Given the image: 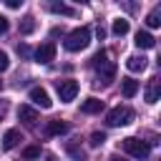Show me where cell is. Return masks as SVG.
I'll return each mask as SVG.
<instances>
[{
    "mask_svg": "<svg viewBox=\"0 0 161 161\" xmlns=\"http://www.w3.org/2000/svg\"><path fill=\"white\" fill-rule=\"evenodd\" d=\"M91 65L96 68V83H111L113 75H116V63L108 60V53L106 50H98L93 58H91Z\"/></svg>",
    "mask_w": 161,
    "mask_h": 161,
    "instance_id": "1",
    "label": "cell"
},
{
    "mask_svg": "<svg viewBox=\"0 0 161 161\" xmlns=\"http://www.w3.org/2000/svg\"><path fill=\"white\" fill-rule=\"evenodd\" d=\"M88 43H91V28H75V30H70V33L65 35L63 48L70 50V53H78V50H83Z\"/></svg>",
    "mask_w": 161,
    "mask_h": 161,
    "instance_id": "2",
    "label": "cell"
},
{
    "mask_svg": "<svg viewBox=\"0 0 161 161\" xmlns=\"http://www.w3.org/2000/svg\"><path fill=\"white\" fill-rule=\"evenodd\" d=\"M131 121H133V111L128 106H116V108H111L106 113V123L108 126H126Z\"/></svg>",
    "mask_w": 161,
    "mask_h": 161,
    "instance_id": "3",
    "label": "cell"
},
{
    "mask_svg": "<svg viewBox=\"0 0 161 161\" xmlns=\"http://www.w3.org/2000/svg\"><path fill=\"white\" fill-rule=\"evenodd\" d=\"M123 151L126 153H131L133 158H146L148 156V143L146 141H141V138H136V136H128V138H123Z\"/></svg>",
    "mask_w": 161,
    "mask_h": 161,
    "instance_id": "4",
    "label": "cell"
},
{
    "mask_svg": "<svg viewBox=\"0 0 161 161\" xmlns=\"http://www.w3.org/2000/svg\"><path fill=\"white\" fill-rule=\"evenodd\" d=\"M55 91H58V98H60L63 103H68V101L75 98V93H78V83H75L73 78H63V80H55Z\"/></svg>",
    "mask_w": 161,
    "mask_h": 161,
    "instance_id": "5",
    "label": "cell"
},
{
    "mask_svg": "<svg viewBox=\"0 0 161 161\" xmlns=\"http://www.w3.org/2000/svg\"><path fill=\"white\" fill-rule=\"evenodd\" d=\"M50 60H55V43H43L35 48V63L48 65Z\"/></svg>",
    "mask_w": 161,
    "mask_h": 161,
    "instance_id": "6",
    "label": "cell"
},
{
    "mask_svg": "<svg viewBox=\"0 0 161 161\" xmlns=\"http://www.w3.org/2000/svg\"><path fill=\"white\" fill-rule=\"evenodd\" d=\"M30 101L35 103V106H40V108H50L53 106V101H50V96H48V91L45 88H40V86H35V88H30Z\"/></svg>",
    "mask_w": 161,
    "mask_h": 161,
    "instance_id": "7",
    "label": "cell"
},
{
    "mask_svg": "<svg viewBox=\"0 0 161 161\" xmlns=\"http://www.w3.org/2000/svg\"><path fill=\"white\" fill-rule=\"evenodd\" d=\"M18 118H20L28 128H33V126H35V121H38V111H35V108H30V106H20V108H18Z\"/></svg>",
    "mask_w": 161,
    "mask_h": 161,
    "instance_id": "8",
    "label": "cell"
},
{
    "mask_svg": "<svg viewBox=\"0 0 161 161\" xmlns=\"http://www.w3.org/2000/svg\"><path fill=\"white\" fill-rule=\"evenodd\" d=\"M158 93H161V78L153 75V78L148 80V86H146V101H148V103H156V101H158Z\"/></svg>",
    "mask_w": 161,
    "mask_h": 161,
    "instance_id": "9",
    "label": "cell"
},
{
    "mask_svg": "<svg viewBox=\"0 0 161 161\" xmlns=\"http://www.w3.org/2000/svg\"><path fill=\"white\" fill-rule=\"evenodd\" d=\"M20 141H23V133H20L18 128H10V131H5V136H3V148L10 151V148H15Z\"/></svg>",
    "mask_w": 161,
    "mask_h": 161,
    "instance_id": "10",
    "label": "cell"
},
{
    "mask_svg": "<svg viewBox=\"0 0 161 161\" xmlns=\"http://www.w3.org/2000/svg\"><path fill=\"white\" fill-rule=\"evenodd\" d=\"M65 131H68V123L60 121V118H53V121H48V126H45V133H48V136H63Z\"/></svg>",
    "mask_w": 161,
    "mask_h": 161,
    "instance_id": "11",
    "label": "cell"
},
{
    "mask_svg": "<svg viewBox=\"0 0 161 161\" xmlns=\"http://www.w3.org/2000/svg\"><path fill=\"white\" fill-rule=\"evenodd\" d=\"M121 93H123L126 98H133V96L138 93V80H133V78H123V80H121Z\"/></svg>",
    "mask_w": 161,
    "mask_h": 161,
    "instance_id": "12",
    "label": "cell"
},
{
    "mask_svg": "<svg viewBox=\"0 0 161 161\" xmlns=\"http://www.w3.org/2000/svg\"><path fill=\"white\" fill-rule=\"evenodd\" d=\"M80 111H83V113H101V111H103V101H98V98H86V101L80 103Z\"/></svg>",
    "mask_w": 161,
    "mask_h": 161,
    "instance_id": "13",
    "label": "cell"
},
{
    "mask_svg": "<svg viewBox=\"0 0 161 161\" xmlns=\"http://www.w3.org/2000/svg\"><path fill=\"white\" fill-rule=\"evenodd\" d=\"M136 45H138V48H153V45H156V38H153L151 33H146V30H138V33H136Z\"/></svg>",
    "mask_w": 161,
    "mask_h": 161,
    "instance_id": "14",
    "label": "cell"
},
{
    "mask_svg": "<svg viewBox=\"0 0 161 161\" xmlns=\"http://www.w3.org/2000/svg\"><path fill=\"white\" fill-rule=\"evenodd\" d=\"M126 68H128L131 73H141V70L146 68V58H143V55H131V58L126 60Z\"/></svg>",
    "mask_w": 161,
    "mask_h": 161,
    "instance_id": "15",
    "label": "cell"
},
{
    "mask_svg": "<svg viewBox=\"0 0 161 161\" xmlns=\"http://www.w3.org/2000/svg\"><path fill=\"white\" fill-rule=\"evenodd\" d=\"M48 10H50V13H58V15H68V18L75 15V10H73L70 5H65V3H50Z\"/></svg>",
    "mask_w": 161,
    "mask_h": 161,
    "instance_id": "16",
    "label": "cell"
},
{
    "mask_svg": "<svg viewBox=\"0 0 161 161\" xmlns=\"http://www.w3.org/2000/svg\"><path fill=\"white\" fill-rule=\"evenodd\" d=\"M146 25H148V28H158V25H161V5H156V8L146 15Z\"/></svg>",
    "mask_w": 161,
    "mask_h": 161,
    "instance_id": "17",
    "label": "cell"
},
{
    "mask_svg": "<svg viewBox=\"0 0 161 161\" xmlns=\"http://www.w3.org/2000/svg\"><path fill=\"white\" fill-rule=\"evenodd\" d=\"M65 151H68L75 161H86V158H88V156H86V151H83L80 146H75V143H65Z\"/></svg>",
    "mask_w": 161,
    "mask_h": 161,
    "instance_id": "18",
    "label": "cell"
},
{
    "mask_svg": "<svg viewBox=\"0 0 161 161\" xmlns=\"http://www.w3.org/2000/svg\"><path fill=\"white\" fill-rule=\"evenodd\" d=\"M111 30H113V35H118V38L126 35V33H128V20H123V18L113 20V28H111Z\"/></svg>",
    "mask_w": 161,
    "mask_h": 161,
    "instance_id": "19",
    "label": "cell"
},
{
    "mask_svg": "<svg viewBox=\"0 0 161 161\" xmlns=\"http://www.w3.org/2000/svg\"><path fill=\"white\" fill-rule=\"evenodd\" d=\"M33 30H35V18H30V15L23 18V23H20V33H23V35H30Z\"/></svg>",
    "mask_w": 161,
    "mask_h": 161,
    "instance_id": "20",
    "label": "cell"
},
{
    "mask_svg": "<svg viewBox=\"0 0 161 161\" xmlns=\"http://www.w3.org/2000/svg\"><path fill=\"white\" fill-rule=\"evenodd\" d=\"M40 156V146H28V148H23V158H38Z\"/></svg>",
    "mask_w": 161,
    "mask_h": 161,
    "instance_id": "21",
    "label": "cell"
},
{
    "mask_svg": "<svg viewBox=\"0 0 161 161\" xmlns=\"http://www.w3.org/2000/svg\"><path fill=\"white\" fill-rule=\"evenodd\" d=\"M103 141H106V133H103V131H93V133H91V143H93V146H101Z\"/></svg>",
    "mask_w": 161,
    "mask_h": 161,
    "instance_id": "22",
    "label": "cell"
},
{
    "mask_svg": "<svg viewBox=\"0 0 161 161\" xmlns=\"http://www.w3.org/2000/svg\"><path fill=\"white\" fill-rule=\"evenodd\" d=\"M8 68H10V60H8V53H3V50H0V73H5Z\"/></svg>",
    "mask_w": 161,
    "mask_h": 161,
    "instance_id": "23",
    "label": "cell"
},
{
    "mask_svg": "<svg viewBox=\"0 0 161 161\" xmlns=\"http://www.w3.org/2000/svg\"><path fill=\"white\" fill-rule=\"evenodd\" d=\"M8 28H10L8 18H5V15H0V35H5V33H8Z\"/></svg>",
    "mask_w": 161,
    "mask_h": 161,
    "instance_id": "24",
    "label": "cell"
},
{
    "mask_svg": "<svg viewBox=\"0 0 161 161\" xmlns=\"http://www.w3.org/2000/svg\"><path fill=\"white\" fill-rule=\"evenodd\" d=\"M5 5H8V8H13V10H15V8H20V5H23V0H8V3H5Z\"/></svg>",
    "mask_w": 161,
    "mask_h": 161,
    "instance_id": "25",
    "label": "cell"
},
{
    "mask_svg": "<svg viewBox=\"0 0 161 161\" xmlns=\"http://www.w3.org/2000/svg\"><path fill=\"white\" fill-rule=\"evenodd\" d=\"M5 113H8V103H5V101H3V103H0V121H3V118H5Z\"/></svg>",
    "mask_w": 161,
    "mask_h": 161,
    "instance_id": "26",
    "label": "cell"
},
{
    "mask_svg": "<svg viewBox=\"0 0 161 161\" xmlns=\"http://www.w3.org/2000/svg\"><path fill=\"white\" fill-rule=\"evenodd\" d=\"M18 53H20V55H28L30 50H28V45H18Z\"/></svg>",
    "mask_w": 161,
    "mask_h": 161,
    "instance_id": "27",
    "label": "cell"
},
{
    "mask_svg": "<svg viewBox=\"0 0 161 161\" xmlns=\"http://www.w3.org/2000/svg\"><path fill=\"white\" fill-rule=\"evenodd\" d=\"M108 161H126V158H123V156H118V153H113V156H111Z\"/></svg>",
    "mask_w": 161,
    "mask_h": 161,
    "instance_id": "28",
    "label": "cell"
},
{
    "mask_svg": "<svg viewBox=\"0 0 161 161\" xmlns=\"http://www.w3.org/2000/svg\"><path fill=\"white\" fill-rule=\"evenodd\" d=\"M0 88H3V80H0Z\"/></svg>",
    "mask_w": 161,
    "mask_h": 161,
    "instance_id": "29",
    "label": "cell"
},
{
    "mask_svg": "<svg viewBox=\"0 0 161 161\" xmlns=\"http://www.w3.org/2000/svg\"><path fill=\"white\" fill-rule=\"evenodd\" d=\"M50 161H55V158H50Z\"/></svg>",
    "mask_w": 161,
    "mask_h": 161,
    "instance_id": "30",
    "label": "cell"
}]
</instances>
